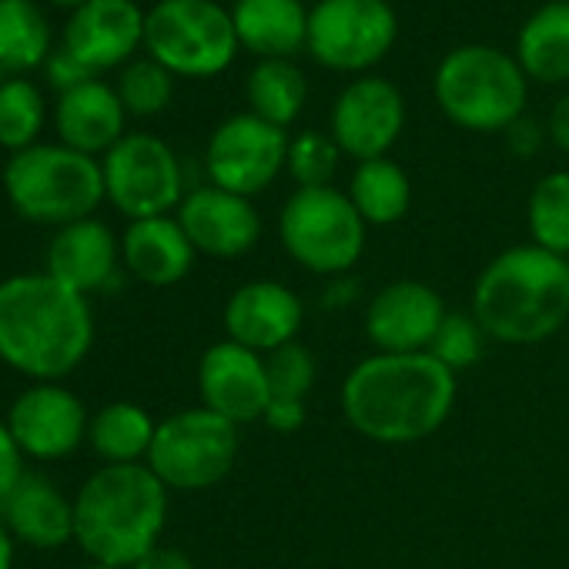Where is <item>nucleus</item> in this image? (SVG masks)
<instances>
[{
    "instance_id": "2f4dec72",
    "label": "nucleus",
    "mask_w": 569,
    "mask_h": 569,
    "mask_svg": "<svg viewBox=\"0 0 569 569\" xmlns=\"http://www.w3.org/2000/svg\"><path fill=\"white\" fill-rule=\"evenodd\" d=\"M171 71H164L158 61H134L121 71V81H118V98L124 104L128 114H138V118H151V114H161L168 104H171Z\"/></svg>"
},
{
    "instance_id": "5701e85b",
    "label": "nucleus",
    "mask_w": 569,
    "mask_h": 569,
    "mask_svg": "<svg viewBox=\"0 0 569 569\" xmlns=\"http://www.w3.org/2000/svg\"><path fill=\"white\" fill-rule=\"evenodd\" d=\"M124 104L118 98V88H108L101 81H84L71 91L61 94L58 101V134L61 144L81 151V154H98L111 151L124 138Z\"/></svg>"
},
{
    "instance_id": "423d86ee",
    "label": "nucleus",
    "mask_w": 569,
    "mask_h": 569,
    "mask_svg": "<svg viewBox=\"0 0 569 569\" xmlns=\"http://www.w3.org/2000/svg\"><path fill=\"white\" fill-rule=\"evenodd\" d=\"M432 88L442 114L466 131H506L526 108L519 61L486 44H466L446 54Z\"/></svg>"
},
{
    "instance_id": "6e6552de",
    "label": "nucleus",
    "mask_w": 569,
    "mask_h": 569,
    "mask_svg": "<svg viewBox=\"0 0 569 569\" xmlns=\"http://www.w3.org/2000/svg\"><path fill=\"white\" fill-rule=\"evenodd\" d=\"M144 48L178 78H214L241 44L218 0H158L144 14Z\"/></svg>"
},
{
    "instance_id": "4468645a",
    "label": "nucleus",
    "mask_w": 569,
    "mask_h": 569,
    "mask_svg": "<svg viewBox=\"0 0 569 569\" xmlns=\"http://www.w3.org/2000/svg\"><path fill=\"white\" fill-rule=\"evenodd\" d=\"M198 392H201V406L228 419L231 426L261 422L271 402L264 356L231 339L214 342L198 362Z\"/></svg>"
},
{
    "instance_id": "a18cd8bd",
    "label": "nucleus",
    "mask_w": 569,
    "mask_h": 569,
    "mask_svg": "<svg viewBox=\"0 0 569 569\" xmlns=\"http://www.w3.org/2000/svg\"><path fill=\"white\" fill-rule=\"evenodd\" d=\"M566 4H569V0H566Z\"/></svg>"
},
{
    "instance_id": "0eeeda50",
    "label": "nucleus",
    "mask_w": 569,
    "mask_h": 569,
    "mask_svg": "<svg viewBox=\"0 0 569 569\" xmlns=\"http://www.w3.org/2000/svg\"><path fill=\"white\" fill-rule=\"evenodd\" d=\"M278 238L306 271L346 274L366 251V221L346 191L299 188L278 214Z\"/></svg>"
},
{
    "instance_id": "4c0bfd02",
    "label": "nucleus",
    "mask_w": 569,
    "mask_h": 569,
    "mask_svg": "<svg viewBox=\"0 0 569 569\" xmlns=\"http://www.w3.org/2000/svg\"><path fill=\"white\" fill-rule=\"evenodd\" d=\"M91 78L94 74L84 64H78L68 51H61V54L51 58V81L61 88V94L71 91V88H78V84H84V81H91Z\"/></svg>"
},
{
    "instance_id": "f704fd0d",
    "label": "nucleus",
    "mask_w": 569,
    "mask_h": 569,
    "mask_svg": "<svg viewBox=\"0 0 569 569\" xmlns=\"http://www.w3.org/2000/svg\"><path fill=\"white\" fill-rule=\"evenodd\" d=\"M264 369H268V386H271L274 399H302L306 402V396L312 392L316 376H319L316 356L299 342L281 346L271 356H264Z\"/></svg>"
},
{
    "instance_id": "aec40b11",
    "label": "nucleus",
    "mask_w": 569,
    "mask_h": 569,
    "mask_svg": "<svg viewBox=\"0 0 569 569\" xmlns=\"http://www.w3.org/2000/svg\"><path fill=\"white\" fill-rule=\"evenodd\" d=\"M118 258H121V241L114 238V231L98 218H84L58 228V234L51 238L48 274L88 299L114 278Z\"/></svg>"
},
{
    "instance_id": "f257e3e1",
    "label": "nucleus",
    "mask_w": 569,
    "mask_h": 569,
    "mask_svg": "<svg viewBox=\"0 0 569 569\" xmlns=\"http://www.w3.org/2000/svg\"><path fill=\"white\" fill-rule=\"evenodd\" d=\"M459 382L429 352H376L342 382V416L369 442L409 446L436 436L452 416Z\"/></svg>"
},
{
    "instance_id": "473e14b6",
    "label": "nucleus",
    "mask_w": 569,
    "mask_h": 569,
    "mask_svg": "<svg viewBox=\"0 0 569 569\" xmlns=\"http://www.w3.org/2000/svg\"><path fill=\"white\" fill-rule=\"evenodd\" d=\"M482 342H486V332L472 312H446V319L426 352L439 366H446L452 376H459L462 369H472L482 359Z\"/></svg>"
},
{
    "instance_id": "c9c22d12",
    "label": "nucleus",
    "mask_w": 569,
    "mask_h": 569,
    "mask_svg": "<svg viewBox=\"0 0 569 569\" xmlns=\"http://www.w3.org/2000/svg\"><path fill=\"white\" fill-rule=\"evenodd\" d=\"M24 476H28L24 472V452H21L18 439L11 436L8 422L0 419V502L18 489V482Z\"/></svg>"
},
{
    "instance_id": "f3484780",
    "label": "nucleus",
    "mask_w": 569,
    "mask_h": 569,
    "mask_svg": "<svg viewBox=\"0 0 569 569\" xmlns=\"http://www.w3.org/2000/svg\"><path fill=\"white\" fill-rule=\"evenodd\" d=\"M302 319V299L281 281H248L231 292L224 306L228 339L258 356H271L281 346H292Z\"/></svg>"
},
{
    "instance_id": "de8ad7c7",
    "label": "nucleus",
    "mask_w": 569,
    "mask_h": 569,
    "mask_svg": "<svg viewBox=\"0 0 569 569\" xmlns=\"http://www.w3.org/2000/svg\"><path fill=\"white\" fill-rule=\"evenodd\" d=\"M566 261H569V258H566Z\"/></svg>"
},
{
    "instance_id": "a878e982",
    "label": "nucleus",
    "mask_w": 569,
    "mask_h": 569,
    "mask_svg": "<svg viewBox=\"0 0 569 569\" xmlns=\"http://www.w3.org/2000/svg\"><path fill=\"white\" fill-rule=\"evenodd\" d=\"M158 422L138 402H111L98 409L88 422V442L104 459V466H138L148 462Z\"/></svg>"
},
{
    "instance_id": "6ab92c4d",
    "label": "nucleus",
    "mask_w": 569,
    "mask_h": 569,
    "mask_svg": "<svg viewBox=\"0 0 569 569\" xmlns=\"http://www.w3.org/2000/svg\"><path fill=\"white\" fill-rule=\"evenodd\" d=\"M144 44V14L134 0H88L64 28V51L91 74L124 64Z\"/></svg>"
},
{
    "instance_id": "b1692460",
    "label": "nucleus",
    "mask_w": 569,
    "mask_h": 569,
    "mask_svg": "<svg viewBox=\"0 0 569 569\" xmlns=\"http://www.w3.org/2000/svg\"><path fill=\"white\" fill-rule=\"evenodd\" d=\"M238 44L251 54L284 58L309 48V11L302 0H238L234 11Z\"/></svg>"
},
{
    "instance_id": "e433bc0d",
    "label": "nucleus",
    "mask_w": 569,
    "mask_h": 569,
    "mask_svg": "<svg viewBox=\"0 0 569 569\" xmlns=\"http://www.w3.org/2000/svg\"><path fill=\"white\" fill-rule=\"evenodd\" d=\"M261 422L278 436H292V432H299L306 426V402L302 399H274L271 396Z\"/></svg>"
},
{
    "instance_id": "a211bd4d",
    "label": "nucleus",
    "mask_w": 569,
    "mask_h": 569,
    "mask_svg": "<svg viewBox=\"0 0 569 569\" xmlns=\"http://www.w3.org/2000/svg\"><path fill=\"white\" fill-rule=\"evenodd\" d=\"M178 221L194 244V251L211 258L248 254L261 238V218L251 198L231 194L224 188H194L178 204Z\"/></svg>"
},
{
    "instance_id": "58836bf2",
    "label": "nucleus",
    "mask_w": 569,
    "mask_h": 569,
    "mask_svg": "<svg viewBox=\"0 0 569 569\" xmlns=\"http://www.w3.org/2000/svg\"><path fill=\"white\" fill-rule=\"evenodd\" d=\"M131 569H198L191 562V556H184L181 549H171V546H154L144 559H138Z\"/></svg>"
},
{
    "instance_id": "bb28decb",
    "label": "nucleus",
    "mask_w": 569,
    "mask_h": 569,
    "mask_svg": "<svg viewBox=\"0 0 569 569\" xmlns=\"http://www.w3.org/2000/svg\"><path fill=\"white\" fill-rule=\"evenodd\" d=\"M244 91H248L251 114L274 128H289L306 108V94H309L302 71L284 58L258 61L254 71L248 74Z\"/></svg>"
},
{
    "instance_id": "f8f14e48",
    "label": "nucleus",
    "mask_w": 569,
    "mask_h": 569,
    "mask_svg": "<svg viewBox=\"0 0 569 569\" xmlns=\"http://www.w3.org/2000/svg\"><path fill=\"white\" fill-rule=\"evenodd\" d=\"M289 141L284 128H274L251 111L221 121L204 151L211 184L241 198L264 191L289 161Z\"/></svg>"
},
{
    "instance_id": "79ce46f5",
    "label": "nucleus",
    "mask_w": 569,
    "mask_h": 569,
    "mask_svg": "<svg viewBox=\"0 0 569 569\" xmlns=\"http://www.w3.org/2000/svg\"><path fill=\"white\" fill-rule=\"evenodd\" d=\"M0 569H14V536L0 519Z\"/></svg>"
},
{
    "instance_id": "7c9ffc66",
    "label": "nucleus",
    "mask_w": 569,
    "mask_h": 569,
    "mask_svg": "<svg viewBox=\"0 0 569 569\" xmlns=\"http://www.w3.org/2000/svg\"><path fill=\"white\" fill-rule=\"evenodd\" d=\"M41 128H44L41 91L24 78H11L0 84V148H8L14 154L28 151L38 144Z\"/></svg>"
},
{
    "instance_id": "39448f33",
    "label": "nucleus",
    "mask_w": 569,
    "mask_h": 569,
    "mask_svg": "<svg viewBox=\"0 0 569 569\" xmlns=\"http://www.w3.org/2000/svg\"><path fill=\"white\" fill-rule=\"evenodd\" d=\"M4 191L21 218L58 228L91 218L108 198L104 168L68 144H34L11 154Z\"/></svg>"
},
{
    "instance_id": "f03ea898",
    "label": "nucleus",
    "mask_w": 569,
    "mask_h": 569,
    "mask_svg": "<svg viewBox=\"0 0 569 569\" xmlns=\"http://www.w3.org/2000/svg\"><path fill=\"white\" fill-rule=\"evenodd\" d=\"M94 346V316L84 296L48 271L0 281V362L28 379L71 376Z\"/></svg>"
},
{
    "instance_id": "20e7f679",
    "label": "nucleus",
    "mask_w": 569,
    "mask_h": 569,
    "mask_svg": "<svg viewBox=\"0 0 569 569\" xmlns=\"http://www.w3.org/2000/svg\"><path fill=\"white\" fill-rule=\"evenodd\" d=\"M168 522V486L144 466H104L74 496V539L104 566L131 569Z\"/></svg>"
},
{
    "instance_id": "c03bdc74",
    "label": "nucleus",
    "mask_w": 569,
    "mask_h": 569,
    "mask_svg": "<svg viewBox=\"0 0 569 569\" xmlns=\"http://www.w3.org/2000/svg\"><path fill=\"white\" fill-rule=\"evenodd\" d=\"M88 569H121V566H104V562H91Z\"/></svg>"
},
{
    "instance_id": "7ed1b4c3",
    "label": "nucleus",
    "mask_w": 569,
    "mask_h": 569,
    "mask_svg": "<svg viewBox=\"0 0 569 569\" xmlns=\"http://www.w3.org/2000/svg\"><path fill=\"white\" fill-rule=\"evenodd\" d=\"M472 316L486 339L532 346L569 326V261L516 244L496 254L472 284Z\"/></svg>"
},
{
    "instance_id": "1a4fd4ad",
    "label": "nucleus",
    "mask_w": 569,
    "mask_h": 569,
    "mask_svg": "<svg viewBox=\"0 0 569 569\" xmlns=\"http://www.w3.org/2000/svg\"><path fill=\"white\" fill-rule=\"evenodd\" d=\"M238 426L211 409H184L158 422L148 469L178 492H201L218 486L238 459Z\"/></svg>"
},
{
    "instance_id": "ea45409f",
    "label": "nucleus",
    "mask_w": 569,
    "mask_h": 569,
    "mask_svg": "<svg viewBox=\"0 0 569 569\" xmlns=\"http://www.w3.org/2000/svg\"><path fill=\"white\" fill-rule=\"evenodd\" d=\"M506 134H509V148L516 151V154H522V158H529L536 148H539V131H536V124L532 121H526V118H519L512 128H506Z\"/></svg>"
},
{
    "instance_id": "cd10ccee",
    "label": "nucleus",
    "mask_w": 569,
    "mask_h": 569,
    "mask_svg": "<svg viewBox=\"0 0 569 569\" xmlns=\"http://www.w3.org/2000/svg\"><path fill=\"white\" fill-rule=\"evenodd\" d=\"M51 58V24L34 0H0V71H34Z\"/></svg>"
},
{
    "instance_id": "dca6fc26",
    "label": "nucleus",
    "mask_w": 569,
    "mask_h": 569,
    "mask_svg": "<svg viewBox=\"0 0 569 569\" xmlns=\"http://www.w3.org/2000/svg\"><path fill=\"white\" fill-rule=\"evenodd\" d=\"M446 312L442 296L426 281H392L366 309V336L379 352H426Z\"/></svg>"
},
{
    "instance_id": "ddd939ff",
    "label": "nucleus",
    "mask_w": 569,
    "mask_h": 569,
    "mask_svg": "<svg viewBox=\"0 0 569 569\" xmlns=\"http://www.w3.org/2000/svg\"><path fill=\"white\" fill-rule=\"evenodd\" d=\"M406 124V101L386 78L352 81L332 108V138L356 161L386 158Z\"/></svg>"
},
{
    "instance_id": "4be33fe9",
    "label": "nucleus",
    "mask_w": 569,
    "mask_h": 569,
    "mask_svg": "<svg viewBox=\"0 0 569 569\" xmlns=\"http://www.w3.org/2000/svg\"><path fill=\"white\" fill-rule=\"evenodd\" d=\"M194 254L198 251L188 241L181 221L171 214L131 221L121 238V258L128 271L144 284H154V289L178 284L191 271Z\"/></svg>"
},
{
    "instance_id": "2eb2a0df",
    "label": "nucleus",
    "mask_w": 569,
    "mask_h": 569,
    "mask_svg": "<svg viewBox=\"0 0 569 569\" xmlns=\"http://www.w3.org/2000/svg\"><path fill=\"white\" fill-rule=\"evenodd\" d=\"M4 422L24 456L64 459L88 439L91 419L71 389L61 382H38L14 399Z\"/></svg>"
},
{
    "instance_id": "412c9836",
    "label": "nucleus",
    "mask_w": 569,
    "mask_h": 569,
    "mask_svg": "<svg viewBox=\"0 0 569 569\" xmlns=\"http://www.w3.org/2000/svg\"><path fill=\"white\" fill-rule=\"evenodd\" d=\"M0 519L11 536L34 549H61L74 539V502L41 476H24L0 502Z\"/></svg>"
},
{
    "instance_id": "a19ab883",
    "label": "nucleus",
    "mask_w": 569,
    "mask_h": 569,
    "mask_svg": "<svg viewBox=\"0 0 569 569\" xmlns=\"http://www.w3.org/2000/svg\"><path fill=\"white\" fill-rule=\"evenodd\" d=\"M549 138L559 151H569V94L559 98L549 114Z\"/></svg>"
},
{
    "instance_id": "9b49d317",
    "label": "nucleus",
    "mask_w": 569,
    "mask_h": 569,
    "mask_svg": "<svg viewBox=\"0 0 569 569\" xmlns=\"http://www.w3.org/2000/svg\"><path fill=\"white\" fill-rule=\"evenodd\" d=\"M104 191L131 221L161 218L184 201L181 164L154 134H124L104 154Z\"/></svg>"
},
{
    "instance_id": "49530a36",
    "label": "nucleus",
    "mask_w": 569,
    "mask_h": 569,
    "mask_svg": "<svg viewBox=\"0 0 569 569\" xmlns=\"http://www.w3.org/2000/svg\"><path fill=\"white\" fill-rule=\"evenodd\" d=\"M234 4H238V0H234Z\"/></svg>"
},
{
    "instance_id": "37998d69",
    "label": "nucleus",
    "mask_w": 569,
    "mask_h": 569,
    "mask_svg": "<svg viewBox=\"0 0 569 569\" xmlns=\"http://www.w3.org/2000/svg\"><path fill=\"white\" fill-rule=\"evenodd\" d=\"M51 4H54V8H74V11H78V8L88 4V0H51Z\"/></svg>"
},
{
    "instance_id": "c85d7f7f",
    "label": "nucleus",
    "mask_w": 569,
    "mask_h": 569,
    "mask_svg": "<svg viewBox=\"0 0 569 569\" xmlns=\"http://www.w3.org/2000/svg\"><path fill=\"white\" fill-rule=\"evenodd\" d=\"M349 198L366 224H396L409 211L412 184L396 161L372 158V161H359Z\"/></svg>"
},
{
    "instance_id": "72a5a7b5",
    "label": "nucleus",
    "mask_w": 569,
    "mask_h": 569,
    "mask_svg": "<svg viewBox=\"0 0 569 569\" xmlns=\"http://www.w3.org/2000/svg\"><path fill=\"white\" fill-rule=\"evenodd\" d=\"M339 144L332 134H322V131H302L299 138L289 141V174L299 181V188H326L339 168Z\"/></svg>"
},
{
    "instance_id": "393cba45",
    "label": "nucleus",
    "mask_w": 569,
    "mask_h": 569,
    "mask_svg": "<svg viewBox=\"0 0 569 569\" xmlns=\"http://www.w3.org/2000/svg\"><path fill=\"white\" fill-rule=\"evenodd\" d=\"M516 61L526 78L542 84L569 81V4L552 0L539 8L519 31Z\"/></svg>"
},
{
    "instance_id": "9d476101",
    "label": "nucleus",
    "mask_w": 569,
    "mask_h": 569,
    "mask_svg": "<svg viewBox=\"0 0 569 569\" xmlns=\"http://www.w3.org/2000/svg\"><path fill=\"white\" fill-rule=\"evenodd\" d=\"M389 0H319L309 11V51L332 71H366L396 44Z\"/></svg>"
},
{
    "instance_id": "c756f323",
    "label": "nucleus",
    "mask_w": 569,
    "mask_h": 569,
    "mask_svg": "<svg viewBox=\"0 0 569 569\" xmlns=\"http://www.w3.org/2000/svg\"><path fill=\"white\" fill-rule=\"evenodd\" d=\"M526 224L532 244L559 258H569V171H552L539 178V184L529 194Z\"/></svg>"
}]
</instances>
